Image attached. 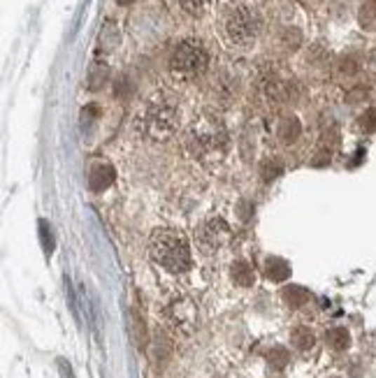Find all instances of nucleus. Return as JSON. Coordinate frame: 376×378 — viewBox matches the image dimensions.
<instances>
[{
	"label": "nucleus",
	"instance_id": "obj_1",
	"mask_svg": "<svg viewBox=\"0 0 376 378\" xmlns=\"http://www.w3.org/2000/svg\"><path fill=\"white\" fill-rule=\"evenodd\" d=\"M228 130H225L223 121L214 112H202L188 123L184 133V149L200 168L216 170L221 168L225 156H228Z\"/></svg>",
	"mask_w": 376,
	"mask_h": 378
},
{
	"label": "nucleus",
	"instance_id": "obj_11",
	"mask_svg": "<svg viewBox=\"0 0 376 378\" xmlns=\"http://www.w3.org/2000/svg\"><path fill=\"white\" fill-rule=\"evenodd\" d=\"M325 339H328V346L333 351H346V349H349V344H351L349 330H346V328H333L325 335Z\"/></svg>",
	"mask_w": 376,
	"mask_h": 378
},
{
	"label": "nucleus",
	"instance_id": "obj_13",
	"mask_svg": "<svg viewBox=\"0 0 376 378\" xmlns=\"http://www.w3.org/2000/svg\"><path fill=\"white\" fill-rule=\"evenodd\" d=\"M300 133H302V126H300V121L295 116H288L281 121V126H279L281 142H295L300 137Z\"/></svg>",
	"mask_w": 376,
	"mask_h": 378
},
{
	"label": "nucleus",
	"instance_id": "obj_18",
	"mask_svg": "<svg viewBox=\"0 0 376 378\" xmlns=\"http://www.w3.org/2000/svg\"><path fill=\"white\" fill-rule=\"evenodd\" d=\"M360 130L363 133H374L376 130V107H370L360 116Z\"/></svg>",
	"mask_w": 376,
	"mask_h": 378
},
{
	"label": "nucleus",
	"instance_id": "obj_7",
	"mask_svg": "<svg viewBox=\"0 0 376 378\" xmlns=\"http://www.w3.org/2000/svg\"><path fill=\"white\" fill-rule=\"evenodd\" d=\"M168 320L172 323V328L179 332H191L195 328V320H198V309L188 297H177L168 304Z\"/></svg>",
	"mask_w": 376,
	"mask_h": 378
},
{
	"label": "nucleus",
	"instance_id": "obj_19",
	"mask_svg": "<svg viewBox=\"0 0 376 378\" xmlns=\"http://www.w3.org/2000/svg\"><path fill=\"white\" fill-rule=\"evenodd\" d=\"M269 365H274V369H283L286 365H288V353H286L283 349H274L272 353H269Z\"/></svg>",
	"mask_w": 376,
	"mask_h": 378
},
{
	"label": "nucleus",
	"instance_id": "obj_2",
	"mask_svg": "<svg viewBox=\"0 0 376 378\" xmlns=\"http://www.w3.org/2000/svg\"><path fill=\"white\" fill-rule=\"evenodd\" d=\"M135 126L142 137L152 142H168L179 128V104L175 95L165 93V90L154 93L140 109Z\"/></svg>",
	"mask_w": 376,
	"mask_h": 378
},
{
	"label": "nucleus",
	"instance_id": "obj_4",
	"mask_svg": "<svg viewBox=\"0 0 376 378\" xmlns=\"http://www.w3.org/2000/svg\"><path fill=\"white\" fill-rule=\"evenodd\" d=\"M149 255L161 269H165L168 274H186L191 269L193 258H191V246L182 232L161 228L154 230V234L149 237Z\"/></svg>",
	"mask_w": 376,
	"mask_h": 378
},
{
	"label": "nucleus",
	"instance_id": "obj_8",
	"mask_svg": "<svg viewBox=\"0 0 376 378\" xmlns=\"http://www.w3.org/2000/svg\"><path fill=\"white\" fill-rule=\"evenodd\" d=\"M112 181H114V170H112V165H95L91 170V175H88V186H91V191H105V188L112 186Z\"/></svg>",
	"mask_w": 376,
	"mask_h": 378
},
{
	"label": "nucleus",
	"instance_id": "obj_12",
	"mask_svg": "<svg viewBox=\"0 0 376 378\" xmlns=\"http://www.w3.org/2000/svg\"><path fill=\"white\" fill-rule=\"evenodd\" d=\"M232 281H235L237 285H244V288L253 285V281H255L253 271H251V267L244 260H237L235 264H232Z\"/></svg>",
	"mask_w": 376,
	"mask_h": 378
},
{
	"label": "nucleus",
	"instance_id": "obj_3",
	"mask_svg": "<svg viewBox=\"0 0 376 378\" xmlns=\"http://www.w3.org/2000/svg\"><path fill=\"white\" fill-rule=\"evenodd\" d=\"M219 33L230 49H249L262 33V17L251 3H232L221 12Z\"/></svg>",
	"mask_w": 376,
	"mask_h": 378
},
{
	"label": "nucleus",
	"instance_id": "obj_5",
	"mask_svg": "<svg viewBox=\"0 0 376 378\" xmlns=\"http://www.w3.org/2000/svg\"><path fill=\"white\" fill-rule=\"evenodd\" d=\"M209 65V54L205 44L198 40H184L179 42L170 56V72L179 81H191L200 77Z\"/></svg>",
	"mask_w": 376,
	"mask_h": 378
},
{
	"label": "nucleus",
	"instance_id": "obj_21",
	"mask_svg": "<svg viewBox=\"0 0 376 378\" xmlns=\"http://www.w3.org/2000/svg\"><path fill=\"white\" fill-rule=\"evenodd\" d=\"M119 3H121V5H128V3H130V0H119Z\"/></svg>",
	"mask_w": 376,
	"mask_h": 378
},
{
	"label": "nucleus",
	"instance_id": "obj_10",
	"mask_svg": "<svg viewBox=\"0 0 376 378\" xmlns=\"http://www.w3.org/2000/svg\"><path fill=\"white\" fill-rule=\"evenodd\" d=\"M177 3L188 17H205V14L212 10L214 0H177Z\"/></svg>",
	"mask_w": 376,
	"mask_h": 378
},
{
	"label": "nucleus",
	"instance_id": "obj_6",
	"mask_svg": "<svg viewBox=\"0 0 376 378\" xmlns=\"http://www.w3.org/2000/svg\"><path fill=\"white\" fill-rule=\"evenodd\" d=\"M195 241H198L200 251L207 253V255L221 251V248L230 241L228 223H225L223 218H219V216L207 218V221L202 223L198 230H195Z\"/></svg>",
	"mask_w": 376,
	"mask_h": 378
},
{
	"label": "nucleus",
	"instance_id": "obj_20",
	"mask_svg": "<svg viewBox=\"0 0 376 378\" xmlns=\"http://www.w3.org/2000/svg\"><path fill=\"white\" fill-rule=\"evenodd\" d=\"M58 367H61L63 378H74V376H72V369H70V365H67L65 360H58Z\"/></svg>",
	"mask_w": 376,
	"mask_h": 378
},
{
	"label": "nucleus",
	"instance_id": "obj_9",
	"mask_svg": "<svg viewBox=\"0 0 376 378\" xmlns=\"http://www.w3.org/2000/svg\"><path fill=\"white\" fill-rule=\"evenodd\" d=\"M290 342L293 346H295L297 351H311L314 349V344H316V337H314V332L309 328H304V325H300V328L293 330V335H290Z\"/></svg>",
	"mask_w": 376,
	"mask_h": 378
},
{
	"label": "nucleus",
	"instance_id": "obj_16",
	"mask_svg": "<svg viewBox=\"0 0 376 378\" xmlns=\"http://www.w3.org/2000/svg\"><path fill=\"white\" fill-rule=\"evenodd\" d=\"M360 26L372 30L376 28V0H367V3L360 7Z\"/></svg>",
	"mask_w": 376,
	"mask_h": 378
},
{
	"label": "nucleus",
	"instance_id": "obj_17",
	"mask_svg": "<svg viewBox=\"0 0 376 378\" xmlns=\"http://www.w3.org/2000/svg\"><path fill=\"white\" fill-rule=\"evenodd\" d=\"M262 179L265 181H272V179H276L283 172V165H281V161L279 158H267L265 163H262Z\"/></svg>",
	"mask_w": 376,
	"mask_h": 378
},
{
	"label": "nucleus",
	"instance_id": "obj_15",
	"mask_svg": "<svg viewBox=\"0 0 376 378\" xmlns=\"http://www.w3.org/2000/svg\"><path fill=\"white\" fill-rule=\"evenodd\" d=\"M283 299H286V304H290V306H302L309 302V292L304 288H300V285H290V288L283 290Z\"/></svg>",
	"mask_w": 376,
	"mask_h": 378
},
{
	"label": "nucleus",
	"instance_id": "obj_14",
	"mask_svg": "<svg viewBox=\"0 0 376 378\" xmlns=\"http://www.w3.org/2000/svg\"><path fill=\"white\" fill-rule=\"evenodd\" d=\"M265 274H267V278H272V281H283V278H288L290 267L281 258H272L265 264Z\"/></svg>",
	"mask_w": 376,
	"mask_h": 378
}]
</instances>
